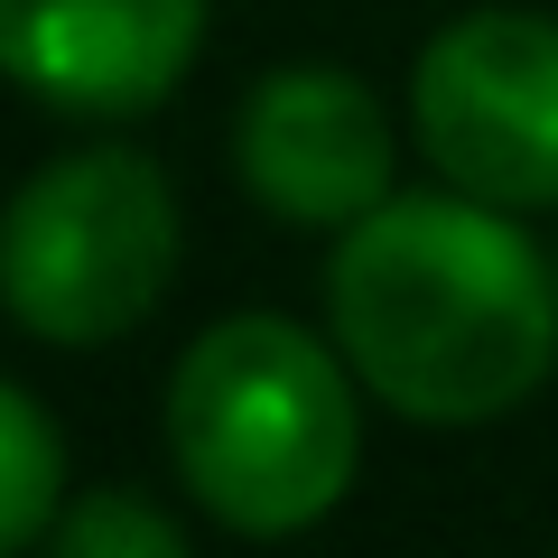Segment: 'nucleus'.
I'll list each match as a JSON object with an SVG mask.
<instances>
[{
	"label": "nucleus",
	"instance_id": "obj_2",
	"mask_svg": "<svg viewBox=\"0 0 558 558\" xmlns=\"http://www.w3.org/2000/svg\"><path fill=\"white\" fill-rule=\"evenodd\" d=\"M168 457L186 494L242 539L326 521L363 457L344 344H317L289 317L205 326L168 373Z\"/></svg>",
	"mask_w": 558,
	"mask_h": 558
},
{
	"label": "nucleus",
	"instance_id": "obj_1",
	"mask_svg": "<svg viewBox=\"0 0 558 558\" xmlns=\"http://www.w3.org/2000/svg\"><path fill=\"white\" fill-rule=\"evenodd\" d=\"M326 317L381 410L418 428H484L558 373V270L512 205L381 196L326 260Z\"/></svg>",
	"mask_w": 558,
	"mask_h": 558
},
{
	"label": "nucleus",
	"instance_id": "obj_5",
	"mask_svg": "<svg viewBox=\"0 0 558 558\" xmlns=\"http://www.w3.org/2000/svg\"><path fill=\"white\" fill-rule=\"evenodd\" d=\"M233 168L252 186V205H270L279 223H363L391 196L400 140L391 112L363 75L336 65H279L242 94L233 121Z\"/></svg>",
	"mask_w": 558,
	"mask_h": 558
},
{
	"label": "nucleus",
	"instance_id": "obj_8",
	"mask_svg": "<svg viewBox=\"0 0 558 558\" xmlns=\"http://www.w3.org/2000/svg\"><path fill=\"white\" fill-rule=\"evenodd\" d=\"M57 539L65 558H178V521L159 512V502L140 494H84L57 512Z\"/></svg>",
	"mask_w": 558,
	"mask_h": 558
},
{
	"label": "nucleus",
	"instance_id": "obj_4",
	"mask_svg": "<svg viewBox=\"0 0 558 558\" xmlns=\"http://www.w3.org/2000/svg\"><path fill=\"white\" fill-rule=\"evenodd\" d=\"M410 131L447 186L484 205H558V20L465 10L410 65Z\"/></svg>",
	"mask_w": 558,
	"mask_h": 558
},
{
	"label": "nucleus",
	"instance_id": "obj_3",
	"mask_svg": "<svg viewBox=\"0 0 558 558\" xmlns=\"http://www.w3.org/2000/svg\"><path fill=\"white\" fill-rule=\"evenodd\" d=\"M178 279V196L121 140L38 168L0 205V307L38 344H112Z\"/></svg>",
	"mask_w": 558,
	"mask_h": 558
},
{
	"label": "nucleus",
	"instance_id": "obj_7",
	"mask_svg": "<svg viewBox=\"0 0 558 558\" xmlns=\"http://www.w3.org/2000/svg\"><path fill=\"white\" fill-rule=\"evenodd\" d=\"M57 494H65L57 418H47L20 381H0V558L57 531Z\"/></svg>",
	"mask_w": 558,
	"mask_h": 558
},
{
	"label": "nucleus",
	"instance_id": "obj_6",
	"mask_svg": "<svg viewBox=\"0 0 558 558\" xmlns=\"http://www.w3.org/2000/svg\"><path fill=\"white\" fill-rule=\"evenodd\" d=\"M205 0H0V75L75 121H131L178 94Z\"/></svg>",
	"mask_w": 558,
	"mask_h": 558
}]
</instances>
